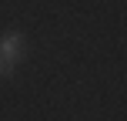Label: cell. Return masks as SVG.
Instances as JSON below:
<instances>
[{
    "label": "cell",
    "instance_id": "6da1fadb",
    "mask_svg": "<svg viewBox=\"0 0 127 121\" xmlns=\"http://www.w3.org/2000/svg\"><path fill=\"white\" fill-rule=\"evenodd\" d=\"M20 57H24V37H20L17 30H7L3 37H0V61H3L7 74L17 67V61H20Z\"/></svg>",
    "mask_w": 127,
    "mask_h": 121
},
{
    "label": "cell",
    "instance_id": "7a4b0ae2",
    "mask_svg": "<svg viewBox=\"0 0 127 121\" xmlns=\"http://www.w3.org/2000/svg\"><path fill=\"white\" fill-rule=\"evenodd\" d=\"M0 74H7V67H3V61H0Z\"/></svg>",
    "mask_w": 127,
    "mask_h": 121
}]
</instances>
